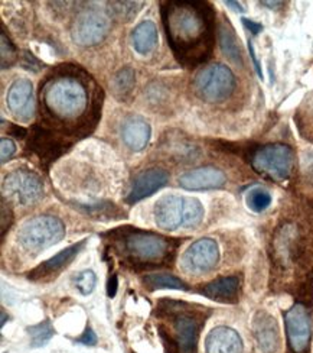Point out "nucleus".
<instances>
[{"mask_svg": "<svg viewBox=\"0 0 313 353\" xmlns=\"http://www.w3.org/2000/svg\"><path fill=\"white\" fill-rule=\"evenodd\" d=\"M153 214L158 228L175 232L198 228L204 220L205 210L198 199L168 194L156 201Z\"/></svg>", "mask_w": 313, "mask_h": 353, "instance_id": "39448f33", "label": "nucleus"}, {"mask_svg": "<svg viewBox=\"0 0 313 353\" xmlns=\"http://www.w3.org/2000/svg\"><path fill=\"white\" fill-rule=\"evenodd\" d=\"M26 330H28V334L31 336V342H32L31 345L34 347H41L43 345H47L55 333L50 320H43L35 326L28 327Z\"/></svg>", "mask_w": 313, "mask_h": 353, "instance_id": "cd10ccee", "label": "nucleus"}, {"mask_svg": "<svg viewBox=\"0 0 313 353\" xmlns=\"http://www.w3.org/2000/svg\"><path fill=\"white\" fill-rule=\"evenodd\" d=\"M140 8H142L140 3H134V2H113L109 6V13L114 19L131 21L134 17H136V13Z\"/></svg>", "mask_w": 313, "mask_h": 353, "instance_id": "c85d7f7f", "label": "nucleus"}, {"mask_svg": "<svg viewBox=\"0 0 313 353\" xmlns=\"http://www.w3.org/2000/svg\"><path fill=\"white\" fill-rule=\"evenodd\" d=\"M248 51H250V57H251L252 63H255V67H256V71H257L259 77H260V79H263L261 67H260V63H259V60H257V58H256V54H255V48H252V43H251V41H248Z\"/></svg>", "mask_w": 313, "mask_h": 353, "instance_id": "e433bc0d", "label": "nucleus"}, {"mask_svg": "<svg viewBox=\"0 0 313 353\" xmlns=\"http://www.w3.org/2000/svg\"><path fill=\"white\" fill-rule=\"evenodd\" d=\"M272 200H273L272 194L268 193L266 188H261V187L251 188L246 196L248 209L255 213H263L264 210H267L270 208Z\"/></svg>", "mask_w": 313, "mask_h": 353, "instance_id": "bb28decb", "label": "nucleus"}, {"mask_svg": "<svg viewBox=\"0 0 313 353\" xmlns=\"http://www.w3.org/2000/svg\"><path fill=\"white\" fill-rule=\"evenodd\" d=\"M235 76L230 67L215 63L204 67L193 80L197 94L206 103H222L235 90Z\"/></svg>", "mask_w": 313, "mask_h": 353, "instance_id": "6e6552de", "label": "nucleus"}, {"mask_svg": "<svg viewBox=\"0 0 313 353\" xmlns=\"http://www.w3.org/2000/svg\"><path fill=\"white\" fill-rule=\"evenodd\" d=\"M72 283H74V285L77 287V290L83 294V296H88V294H91L96 288L97 276H96L94 271L84 270V271L78 272L76 276L72 278Z\"/></svg>", "mask_w": 313, "mask_h": 353, "instance_id": "c756f323", "label": "nucleus"}, {"mask_svg": "<svg viewBox=\"0 0 313 353\" xmlns=\"http://www.w3.org/2000/svg\"><path fill=\"white\" fill-rule=\"evenodd\" d=\"M131 43L139 54L152 52L158 43V28L152 21H143L131 32Z\"/></svg>", "mask_w": 313, "mask_h": 353, "instance_id": "b1692460", "label": "nucleus"}, {"mask_svg": "<svg viewBox=\"0 0 313 353\" xmlns=\"http://www.w3.org/2000/svg\"><path fill=\"white\" fill-rule=\"evenodd\" d=\"M219 262L218 243L211 238H201L189 245L182 254L179 267L189 275H204L215 270Z\"/></svg>", "mask_w": 313, "mask_h": 353, "instance_id": "f8f14e48", "label": "nucleus"}, {"mask_svg": "<svg viewBox=\"0 0 313 353\" xmlns=\"http://www.w3.org/2000/svg\"><path fill=\"white\" fill-rule=\"evenodd\" d=\"M160 14L177 63L195 68L210 60L215 42V10L211 3L171 0L162 3Z\"/></svg>", "mask_w": 313, "mask_h": 353, "instance_id": "f257e3e1", "label": "nucleus"}, {"mask_svg": "<svg viewBox=\"0 0 313 353\" xmlns=\"http://www.w3.org/2000/svg\"><path fill=\"white\" fill-rule=\"evenodd\" d=\"M3 200L18 205H32L45 194V185L41 176L25 168L13 170L5 175L2 183Z\"/></svg>", "mask_w": 313, "mask_h": 353, "instance_id": "9d476101", "label": "nucleus"}, {"mask_svg": "<svg viewBox=\"0 0 313 353\" xmlns=\"http://www.w3.org/2000/svg\"><path fill=\"white\" fill-rule=\"evenodd\" d=\"M0 43H2V68L12 67L14 63L19 60V54L18 50L14 48L13 42L10 38L6 35L5 31H2V37H0Z\"/></svg>", "mask_w": 313, "mask_h": 353, "instance_id": "7c9ffc66", "label": "nucleus"}, {"mask_svg": "<svg viewBox=\"0 0 313 353\" xmlns=\"http://www.w3.org/2000/svg\"><path fill=\"white\" fill-rule=\"evenodd\" d=\"M84 245H85V241H80L77 243H74V245L65 248L64 251L56 254L51 259L45 261L41 265H38L35 270L29 272L28 278L32 279V281H41V279H50L51 276L58 275L64 268L68 267L74 258H76L81 252V249L84 248Z\"/></svg>", "mask_w": 313, "mask_h": 353, "instance_id": "6ab92c4d", "label": "nucleus"}, {"mask_svg": "<svg viewBox=\"0 0 313 353\" xmlns=\"http://www.w3.org/2000/svg\"><path fill=\"white\" fill-rule=\"evenodd\" d=\"M10 134L14 137V138H23L26 135V129L18 126V125H12L10 126Z\"/></svg>", "mask_w": 313, "mask_h": 353, "instance_id": "4c0bfd02", "label": "nucleus"}, {"mask_svg": "<svg viewBox=\"0 0 313 353\" xmlns=\"http://www.w3.org/2000/svg\"><path fill=\"white\" fill-rule=\"evenodd\" d=\"M158 314L169 320L172 330L159 326L160 337L169 345L168 353H197L198 339L210 312L205 307L184 301L163 300L159 303Z\"/></svg>", "mask_w": 313, "mask_h": 353, "instance_id": "20e7f679", "label": "nucleus"}, {"mask_svg": "<svg viewBox=\"0 0 313 353\" xmlns=\"http://www.w3.org/2000/svg\"><path fill=\"white\" fill-rule=\"evenodd\" d=\"M17 152V145L9 138H3L0 141V155H2V164H5L6 161H9L13 154Z\"/></svg>", "mask_w": 313, "mask_h": 353, "instance_id": "2f4dec72", "label": "nucleus"}, {"mask_svg": "<svg viewBox=\"0 0 313 353\" xmlns=\"http://www.w3.org/2000/svg\"><path fill=\"white\" fill-rule=\"evenodd\" d=\"M136 84V74H134V70L130 67H125L111 80V88L113 93L118 100H125L134 88Z\"/></svg>", "mask_w": 313, "mask_h": 353, "instance_id": "a878e982", "label": "nucleus"}, {"mask_svg": "<svg viewBox=\"0 0 313 353\" xmlns=\"http://www.w3.org/2000/svg\"><path fill=\"white\" fill-rule=\"evenodd\" d=\"M41 108L50 123L65 130L88 129V116L100 112L101 100L91 99L88 81L77 72L61 71L41 84Z\"/></svg>", "mask_w": 313, "mask_h": 353, "instance_id": "f03ea898", "label": "nucleus"}, {"mask_svg": "<svg viewBox=\"0 0 313 353\" xmlns=\"http://www.w3.org/2000/svg\"><path fill=\"white\" fill-rule=\"evenodd\" d=\"M71 142L65 139L63 132H55L42 126H34L28 139V148L36 154L45 165H50L52 161L61 157Z\"/></svg>", "mask_w": 313, "mask_h": 353, "instance_id": "ddd939ff", "label": "nucleus"}, {"mask_svg": "<svg viewBox=\"0 0 313 353\" xmlns=\"http://www.w3.org/2000/svg\"><path fill=\"white\" fill-rule=\"evenodd\" d=\"M179 185L191 191H205L222 188L227 183V175L217 167H199L186 171L179 176Z\"/></svg>", "mask_w": 313, "mask_h": 353, "instance_id": "a211bd4d", "label": "nucleus"}, {"mask_svg": "<svg viewBox=\"0 0 313 353\" xmlns=\"http://www.w3.org/2000/svg\"><path fill=\"white\" fill-rule=\"evenodd\" d=\"M263 5H267L268 8H277V5H285L283 2H263Z\"/></svg>", "mask_w": 313, "mask_h": 353, "instance_id": "ea45409f", "label": "nucleus"}, {"mask_svg": "<svg viewBox=\"0 0 313 353\" xmlns=\"http://www.w3.org/2000/svg\"><path fill=\"white\" fill-rule=\"evenodd\" d=\"M117 288H118V279H117V275L113 274L109 279V284H107V294L110 299H114L116 294H117Z\"/></svg>", "mask_w": 313, "mask_h": 353, "instance_id": "c9c22d12", "label": "nucleus"}, {"mask_svg": "<svg viewBox=\"0 0 313 353\" xmlns=\"http://www.w3.org/2000/svg\"><path fill=\"white\" fill-rule=\"evenodd\" d=\"M114 252L122 263L134 271H151L168 267L175 258L177 241L160 236L153 232L123 228L110 232Z\"/></svg>", "mask_w": 313, "mask_h": 353, "instance_id": "7ed1b4c3", "label": "nucleus"}, {"mask_svg": "<svg viewBox=\"0 0 313 353\" xmlns=\"http://www.w3.org/2000/svg\"><path fill=\"white\" fill-rule=\"evenodd\" d=\"M169 183V172L163 168H149L134 176L126 201L129 204L139 203L153 196L158 190Z\"/></svg>", "mask_w": 313, "mask_h": 353, "instance_id": "dca6fc26", "label": "nucleus"}, {"mask_svg": "<svg viewBox=\"0 0 313 353\" xmlns=\"http://www.w3.org/2000/svg\"><path fill=\"white\" fill-rule=\"evenodd\" d=\"M206 353H244L241 336L228 326L214 327L205 339Z\"/></svg>", "mask_w": 313, "mask_h": 353, "instance_id": "aec40b11", "label": "nucleus"}, {"mask_svg": "<svg viewBox=\"0 0 313 353\" xmlns=\"http://www.w3.org/2000/svg\"><path fill=\"white\" fill-rule=\"evenodd\" d=\"M21 63H22V65H23L26 70L35 71V72L39 71V70L43 67V64H41V61L36 60V58H35L31 52H29V51H23Z\"/></svg>", "mask_w": 313, "mask_h": 353, "instance_id": "473e14b6", "label": "nucleus"}, {"mask_svg": "<svg viewBox=\"0 0 313 353\" xmlns=\"http://www.w3.org/2000/svg\"><path fill=\"white\" fill-rule=\"evenodd\" d=\"M218 41L224 55L235 65H243V51L240 42H238L234 29L228 22H222L218 26Z\"/></svg>", "mask_w": 313, "mask_h": 353, "instance_id": "5701e85b", "label": "nucleus"}, {"mask_svg": "<svg viewBox=\"0 0 313 353\" xmlns=\"http://www.w3.org/2000/svg\"><path fill=\"white\" fill-rule=\"evenodd\" d=\"M6 105L18 121H31L35 114V96L31 80L18 79L9 87Z\"/></svg>", "mask_w": 313, "mask_h": 353, "instance_id": "2eb2a0df", "label": "nucleus"}, {"mask_svg": "<svg viewBox=\"0 0 313 353\" xmlns=\"http://www.w3.org/2000/svg\"><path fill=\"white\" fill-rule=\"evenodd\" d=\"M226 5L230 6V8H233V9L237 10V12H244V8H241V5L238 3V2H226Z\"/></svg>", "mask_w": 313, "mask_h": 353, "instance_id": "58836bf2", "label": "nucleus"}, {"mask_svg": "<svg viewBox=\"0 0 313 353\" xmlns=\"http://www.w3.org/2000/svg\"><path fill=\"white\" fill-rule=\"evenodd\" d=\"M250 164L256 172L273 181H286L294 167V152L286 143L255 146L250 152Z\"/></svg>", "mask_w": 313, "mask_h": 353, "instance_id": "0eeeda50", "label": "nucleus"}, {"mask_svg": "<svg viewBox=\"0 0 313 353\" xmlns=\"http://www.w3.org/2000/svg\"><path fill=\"white\" fill-rule=\"evenodd\" d=\"M65 238V225L61 219L41 214L26 220L18 230V243L25 252L38 255Z\"/></svg>", "mask_w": 313, "mask_h": 353, "instance_id": "423d86ee", "label": "nucleus"}, {"mask_svg": "<svg viewBox=\"0 0 313 353\" xmlns=\"http://www.w3.org/2000/svg\"><path fill=\"white\" fill-rule=\"evenodd\" d=\"M306 251L303 232L296 222H285L274 233L273 255L277 267L283 271L301 262Z\"/></svg>", "mask_w": 313, "mask_h": 353, "instance_id": "9b49d317", "label": "nucleus"}, {"mask_svg": "<svg viewBox=\"0 0 313 353\" xmlns=\"http://www.w3.org/2000/svg\"><path fill=\"white\" fill-rule=\"evenodd\" d=\"M152 137V129L142 116H130L122 125V139L134 152L144 150Z\"/></svg>", "mask_w": 313, "mask_h": 353, "instance_id": "412c9836", "label": "nucleus"}, {"mask_svg": "<svg viewBox=\"0 0 313 353\" xmlns=\"http://www.w3.org/2000/svg\"><path fill=\"white\" fill-rule=\"evenodd\" d=\"M5 321H6V313L2 310V326H5Z\"/></svg>", "mask_w": 313, "mask_h": 353, "instance_id": "a19ab883", "label": "nucleus"}, {"mask_svg": "<svg viewBox=\"0 0 313 353\" xmlns=\"http://www.w3.org/2000/svg\"><path fill=\"white\" fill-rule=\"evenodd\" d=\"M285 323L288 339L294 353H303L307 350L312 337V319L309 308L297 303L285 313Z\"/></svg>", "mask_w": 313, "mask_h": 353, "instance_id": "4468645a", "label": "nucleus"}, {"mask_svg": "<svg viewBox=\"0 0 313 353\" xmlns=\"http://www.w3.org/2000/svg\"><path fill=\"white\" fill-rule=\"evenodd\" d=\"M142 283L147 290H151V291H156V290H182V291H188V285L182 281L181 278H177V276L171 275V274H165V272L146 274L142 278Z\"/></svg>", "mask_w": 313, "mask_h": 353, "instance_id": "393cba45", "label": "nucleus"}, {"mask_svg": "<svg viewBox=\"0 0 313 353\" xmlns=\"http://www.w3.org/2000/svg\"><path fill=\"white\" fill-rule=\"evenodd\" d=\"M110 29L111 17L109 10L85 8L72 22L71 38L77 46L93 47L107 38Z\"/></svg>", "mask_w": 313, "mask_h": 353, "instance_id": "1a4fd4ad", "label": "nucleus"}, {"mask_svg": "<svg viewBox=\"0 0 313 353\" xmlns=\"http://www.w3.org/2000/svg\"><path fill=\"white\" fill-rule=\"evenodd\" d=\"M243 25L246 26V29H248V31L252 34V35H259L261 31H263V25L261 23H257L255 21H250V19H243Z\"/></svg>", "mask_w": 313, "mask_h": 353, "instance_id": "f704fd0d", "label": "nucleus"}, {"mask_svg": "<svg viewBox=\"0 0 313 353\" xmlns=\"http://www.w3.org/2000/svg\"><path fill=\"white\" fill-rule=\"evenodd\" d=\"M78 343H83V345H87V346H94L97 343V336L94 333V330L91 327H87L83 333L81 337H78V339H76Z\"/></svg>", "mask_w": 313, "mask_h": 353, "instance_id": "72a5a7b5", "label": "nucleus"}, {"mask_svg": "<svg viewBox=\"0 0 313 353\" xmlns=\"http://www.w3.org/2000/svg\"><path fill=\"white\" fill-rule=\"evenodd\" d=\"M252 336L261 353H276L280 349V332L276 319L264 310L252 317Z\"/></svg>", "mask_w": 313, "mask_h": 353, "instance_id": "f3484780", "label": "nucleus"}, {"mask_svg": "<svg viewBox=\"0 0 313 353\" xmlns=\"http://www.w3.org/2000/svg\"><path fill=\"white\" fill-rule=\"evenodd\" d=\"M199 292L206 299L218 303H237L240 294V278L238 276H222L213 283L204 285Z\"/></svg>", "mask_w": 313, "mask_h": 353, "instance_id": "4be33fe9", "label": "nucleus"}]
</instances>
